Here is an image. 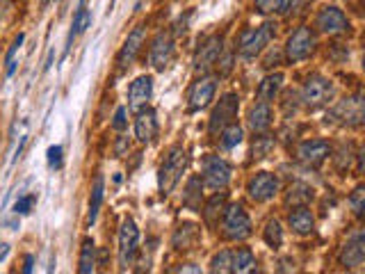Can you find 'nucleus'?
Here are the masks:
<instances>
[{
    "label": "nucleus",
    "mask_w": 365,
    "mask_h": 274,
    "mask_svg": "<svg viewBox=\"0 0 365 274\" xmlns=\"http://www.w3.org/2000/svg\"><path fill=\"white\" fill-rule=\"evenodd\" d=\"M187 151L182 146H174L169 148V153L165 156L163 165L158 169V188L160 194L167 197L169 192H174V188L178 186V181L182 176V171L187 169Z\"/></svg>",
    "instance_id": "1"
},
{
    "label": "nucleus",
    "mask_w": 365,
    "mask_h": 274,
    "mask_svg": "<svg viewBox=\"0 0 365 274\" xmlns=\"http://www.w3.org/2000/svg\"><path fill=\"white\" fill-rule=\"evenodd\" d=\"M224 222H222V233L231 243H242L251 235V220L245 213V208L240 203H233L224 208Z\"/></svg>",
    "instance_id": "2"
},
{
    "label": "nucleus",
    "mask_w": 365,
    "mask_h": 274,
    "mask_svg": "<svg viewBox=\"0 0 365 274\" xmlns=\"http://www.w3.org/2000/svg\"><path fill=\"white\" fill-rule=\"evenodd\" d=\"M331 96H334V85H331V80L315 73L306 80L304 91H302V103L306 110H319L331 101Z\"/></svg>",
    "instance_id": "3"
},
{
    "label": "nucleus",
    "mask_w": 365,
    "mask_h": 274,
    "mask_svg": "<svg viewBox=\"0 0 365 274\" xmlns=\"http://www.w3.org/2000/svg\"><path fill=\"white\" fill-rule=\"evenodd\" d=\"M277 26L274 23H262L258 28H251V30H245L240 34V44H237V51L242 57H256L265 46L272 41L274 37V30Z\"/></svg>",
    "instance_id": "4"
},
{
    "label": "nucleus",
    "mask_w": 365,
    "mask_h": 274,
    "mask_svg": "<svg viewBox=\"0 0 365 274\" xmlns=\"http://www.w3.org/2000/svg\"><path fill=\"white\" fill-rule=\"evenodd\" d=\"M137 245H140V228H137L133 217H125L119 231V265L121 270H128L135 260Z\"/></svg>",
    "instance_id": "5"
},
{
    "label": "nucleus",
    "mask_w": 365,
    "mask_h": 274,
    "mask_svg": "<svg viewBox=\"0 0 365 274\" xmlns=\"http://www.w3.org/2000/svg\"><path fill=\"white\" fill-rule=\"evenodd\" d=\"M231 181V165L220 156H208L203 160V186L208 190H224Z\"/></svg>",
    "instance_id": "6"
},
{
    "label": "nucleus",
    "mask_w": 365,
    "mask_h": 274,
    "mask_svg": "<svg viewBox=\"0 0 365 274\" xmlns=\"http://www.w3.org/2000/svg\"><path fill=\"white\" fill-rule=\"evenodd\" d=\"M327 121L342 123V126H361L363 123V98L347 96L327 114Z\"/></svg>",
    "instance_id": "7"
},
{
    "label": "nucleus",
    "mask_w": 365,
    "mask_h": 274,
    "mask_svg": "<svg viewBox=\"0 0 365 274\" xmlns=\"http://www.w3.org/2000/svg\"><path fill=\"white\" fill-rule=\"evenodd\" d=\"M313 46H315L313 30L308 26H302L288 37V44H285V55H288L290 62H302L313 53Z\"/></svg>",
    "instance_id": "8"
},
{
    "label": "nucleus",
    "mask_w": 365,
    "mask_h": 274,
    "mask_svg": "<svg viewBox=\"0 0 365 274\" xmlns=\"http://www.w3.org/2000/svg\"><path fill=\"white\" fill-rule=\"evenodd\" d=\"M247 192L256 203H265L274 199V194L279 192V178L269 174V171H258V174L247 183Z\"/></svg>",
    "instance_id": "9"
},
{
    "label": "nucleus",
    "mask_w": 365,
    "mask_h": 274,
    "mask_svg": "<svg viewBox=\"0 0 365 274\" xmlns=\"http://www.w3.org/2000/svg\"><path fill=\"white\" fill-rule=\"evenodd\" d=\"M237 108H240V98L235 94H224L220 98V106L210 114V133H220L228 123H233L237 119Z\"/></svg>",
    "instance_id": "10"
},
{
    "label": "nucleus",
    "mask_w": 365,
    "mask_h": 274,
    "mask_svg": "<svg viewBox=\"0 0 365 274\" xmlns=\"http://www.w3.org/2000/svg\"><path fill=\"white\" fill-rule=\"evenodd\" d=\"M329 153H331V146L327 140H306L297 148V160L306 167L317 169L329 158Z\"/></svg>",
    "instance_id": "11"
},
{
    "label": "nucleus",
    "mask_w": 365,
    "mask_h": 274,
    "mask_svg": "<svg viewBox=\"0 0 365 274\" xmlns=\"http://www.w3.org/2000/svg\"><path fill=\"white\" fill-rule=\"evenodd\" d=\"M315 28L324 34H340V32L349 30V21L345 14H342V9L324 7V9H319V14L315 19Z\"/></svg>",
    "instance_id": "12"
},
{
    "label": "nucleus",
    "mask_w": 365,
    "mask_h": 274,
    "mask_svg": "<svg viewBox=\"0 0 365 274\" xmlns=\"http://www.w3.org/2000/svg\"><path fill=\"white\" fill-rule=\"evenodd\" d=\"M222 51H224V39L220 34H212V37H208L199 46L197 55H194V68H197V71L210 68L217 60H220Z\"/></svg>",
    "instance_id": "13"
},
{
    "label": "nucleus",
    "mask_w": 365,
    "mask_h": 274,
    "mask_svg": "<svg viewBox=\"0 0 365 274\" xmlns=\"http://www.w3.org/2000/svg\"><path fill=\"white\" fill-rule=\"evenodd\" d=\"M171 60H174V39L169 32H160L151 44V66L155 71H165Z\"/></svg>",
    "instance_id": "14"
},
{
    "label": "nucleus",
    "mask_w": 365,
    "mask_h": 274,
    "mask_svg": "<svg viewBox=\"0 0 365 274\" xmlns=\"http://www.w3.org/2000/svg\"><path fill=\"white\" fill-rule=\"evenodd\" d=\"M153 96V78L151 76H140L130 83L128 89V108L133 112H140L148 106V101Z\"/></svg>",
    "instance_id": "15"
},
{
    "label": "nucleus",
    "mask_w": 365,
    "mask_h": 274,
    "mask_svg": "<svg viewBox=\"0 0 365 274\" xmlns=\"http://www.w3.org/2000/svg\"><path fill=\"white\" fill-rule=\"evenodd\" d=\"M217 91V80L215 78H201L192 85L190 89V112H199L203 108L210 106V101L215 98Z\"/></svg>",
    "instance_id": "16"
},
{
    "label": "nucleus",
    "mask_w": 365,
    "mask_h": 274,
    "mask_svg": "<svg viewBox=\"0 0 365 274\" xmlns=\"http://www.w3.org/2000/svg\"><path fill=\"white\" fill-rule=\"evenodd\" d=\"M363 260H365V238H363V233H356L345 247H342L340 265L347 270H356L363 265Z\"/></svg>",
    "instance_id": "17"
},
{
    "label": "nucleus",
    "mask_w": 365,
    "mask_h": 274,
    "mask_svg": "<svg viewBox=\"0 0 365 274\" xmlns=\"http://www.w3.org/2000/svg\"><path fill=\"white\" fill-rule=\"evenodd\" d=\"M158 135V117L151 108H142L137 112V119H135V137L140 140L142 144L153 142V137Z\"/></svg>",
    "instance_id": "18"
},
{
    "label": "nucleus",
    "mask_w": 365,
    "mask_h": 274,
    "mask_svg": "<svg viewBox=\"0 0 365 274\" xmlns=\"http://www.w3.org/2000/svg\"><path fill=\"white\" fill-rule=\"evenodd\" d=\"M142 44H144V28H142V26H137V28L128 34V39L123 41L121 51H119V55H117V64H119L121 68L130 66V64L135 62L137 53H140Z\"/></svg>",
    "instance_id": "19"
},
{
    "label": "nucleus",
    "mask_w": 365,
    "mask_h": 274,
    "mask_svg": "<svg viewBox=\"0 0 365 274\" xmlns=\"http://www.w3.org/2000/svg\"><path fill=\"white\" fill-rule=\"evenodd\" d=\"M201 243V228L192 222H182L176 226L174 238H171V245L174 249H194Z\"/></svg>",
    "instance_id": "20"
},
{
    "label": "nucleus",
    "mask_w": 365,
    "mask_h": 274,
    "mask_svg": "<svg viewBox=\"0 0 365 274\" xmlns=\"http://www.w3.org/2000/svg\"><path fill=\"white\" fill-rule=\"evenodd\" d=\"M288 224L297 235H308L315 228V217L306 206H294V210L288 215Z\"/></svg>",
    "instance_id": "21"
},
{
    "label": "nucleus",
    "mask_w": 365,
    "mask_h": 274,
    "mask_svg": "<svg viewBox=\"0 0 365 274\" xmlns=\"http://www.w3.org/2000/svg\"><path fill=\"white\" fill-rule=\"evenodd\" d=\"M247 123H249V128L254 131L256 135L269 131V126H272V108H269V103L258 101L256 106L249 110Z\"/></svg>",
    "instance_id": "22"
},
{
    "label": "nucleus",
    "mask_w": 365,
    "mask_h": 274,
    "mask_svg": "<svg viewBox=\"0 0 365 274\" xmlns=\"http://www.w3.org/2000/svg\"><path fill=\"white\" fill-rule=\"evenodd\" d=\"M283 87V73H269L262 78V83L258 85V101L272 103L279 96V91Z\"/></svg>",
    "instance_id": "23"
},
{
    "label": "nucleus",
    "mask_w": 365,
    "mask_h": 274,
    "mask_svg": "<svg viewBox=\"0 0 365 274\" xmlns=\"http://www.w3.org/2000/svg\"><path fill=\"white\" fill-rule=\"evenodd\" d=\"M256 256L254 251L249 247H240L233 251V258H231V272H237V274H245V272H251L256 270Z\"/></svg>",
    "instance_id": "24"
},
{
    "label": "nucleus",
    "mask_w": 365,
    "mask_h": 274,
    "mask_svg": "<svg viewBox=\"0 0 365 274\" xmlns=\"http://www.w3.org/2000/svg\"><path fill=\"white\" fill-rule=\"evenodd\" d=\"M299 0H256V9L260 14H290Z\"/></svg>",
    "instance_id": "25"
},
{
    "label": "nucleus",
    "mask_w": 365,
    "mask_h": 274,
    "mask_svg": "<svg viewBox=\"0 0 365 274\" xmlns=\"http://www.w3.org/2000/svg\"><path fill=\"white\" fill-rule=\"evenodd\" d=\"M91 23V16H89V9H87V3L85 0H80V5L76 9V16H73V26H71V34H68V46H71V41L78 37V34H83ZM66 46V51H68Z\"/></svg>",
    "instance_id": "26"
},
{
    "label": "nucleus",
    "mask_w": 365,
    "mask_h": 274,
    "mask_svg": "<svg viewBox=\"0 0 365 274\" xmlns=\"http://www.w3.org/2000/svg\"><path fill=\"white\" fill-rule=\"evenodd\" d=\"M313 199V188H308L306 183H292L285 194V203L288 206H306Z\"/></svg>",
    "instance_id": "27"
},
{
    "label": "nucleus",
    "mask_w": 365,
    "mask_h": 274,
    "mask_svg": "<svg viewBox=\"0 0 365 274\" xmlns=\"http://www.w3.org/2000/svg\"><path fill=\"white\" fill-rule=\"evenodd\" d=\"M103 192H106V181H103V176L98 174L94 178V188H91V199H89V217H87L89 224H94L98 217L101 203H103Z\"/></svg>",
    "instance_id": "28"
},
{
    "label": "nucleus",
    "mask_w": 365,
    "mask_h": 274,
    "mask_svg": "<svg viewBox=\"0 0 365 274\" xmlns=\"http://www.w3.org/2000/svg\"><path fill=\"white\" fill-rule=\"evenodd\" d=\"M94 265H96V247L91 243L89 238L83 240V249H80V265H78V272L80 274H89L94 272Z\"/></svg>",
    "instance_id": "29"
},
{
    "label": "nucleus",
    "mask_w": 365,
    "mask_h": 274,
    "mask_svg": "<svg viewBox=\"0 0 365 274\" xmlns=\"http://www.w3.org/2000/svg\"><path fill=\"white\" fill-rule=\"evenodd\" d=\"M201 178H190V183H187V190H185V197H182V203L187 206V208H192V210H197V213H201Z\"/></svg>",
    "instance_id": "30"
},
{
    "label": "nucleus",
    "mask_w": 365,
    "mask_h": 274,
    "mask_svg": "<svg viewBox=\"0 0 365 274\" xmlns=\"http://www.w3.org/2000/svg\"><path fill=\"white\" fill-rule=\"evenodd\" d=\"M222 215H224V194H215V197L205 203L203 217H205V222H208L210 226H217V222H220Z\"/></svg>",
    "instance_id": "31"
},
{
    "label": "nucleus",
    "mask_w": 365,
    "mask_h": 274,
    "mask_svg": "<svg viewBox=\"0 0 365 274\" xmlns=\"http://www.w3.org/2000/svg\"><path fill=\"white\" fill-rule=\"evenodd\" d=\"M242 137H245V131L233 121V123H228L226 128H222L220 144H222V148H235L240 142H242Z\"/></svg>",
    "instance_id": "32"
},
{
    "label": "nucleus",
    "mask_w": 365,
    "mask_h": 274,
    "mask_svg": "<svg viewBox=\"0 0 365 274\" xmlns=\"http://www.w3.org/2000/svg\"><path fill=\"white\" fill-rule=\"evenodd\" d=\"M262 240L272 247V249H279L283 243V228L277 220H269L265 224V231H262Z\"/></svg>",
    "instance_id": "33"
},
{
    "label": "nucleus",
    "mask_w": 365,
    "mask_h": 274,
    "mask_svg": "<svg viewBox=\"0 0 365 274\" xmlns=\"http://www.w3.org/2000/svg\"><path fill=\"white\" fill-rule=\"evenodd\" d=\"M272 148H274L272 137L265 135V133H258V137L254 140V146H251V156H254V160H262L265 156L272 153Z\"/></svg>",
    "instance_id": "34"
},
{
    "label": "nucleus",
    "mask_w": 365,
    "mask_h": 274,
    "mask_svg": "<svg viewBox=\"0 0 365 274\" xmlns=\"http://www.w3.org/2000/svg\"><path fill=\"white\" fill-rule=\"evenodd\" d=\"M231 258H233V251H220V254H215L212 260H210V272H231Z\"/></svg>",
    "instance_id": "35"
},
{
    "label": "nucleus",
    "mask_w": 365,
    "mask_h": 274,
    "mask_svg": "<svg viewBox=\"0 0 365 274\" xmlns=\"http://www.w3.org/2000/svg\"><path fill=\"white\" fill-rule=\"evenodd\" d=\"M349 206H351L354 215H356V217H363V210H365V188H363V186H359L356 190L351 192Z\"/></svg>",
    "instance_id": "36"
},
{
    "label": "nucleus",
    "mask_w": 365,
    "mask_h": 274,
    "mask_svg": "<svg viewBox=\"0 0 365 274\" xmlns=\"http://www.w3.org/2000/svg\"><path fill=\"white\" fill-rule=\"evenodd\" d=\"M23 34H19V37L11 41V46H9V51H7V55H5V64H7V76H11L14 73V68H16V62H14V57H16V51L21 49V44H23Z\"/></svg>",
    "instance_id": "37"
},
{
    "label": "nucleus",
    "mask_w": 365,
    "mask_h": 274,
    "mask_svg": "<svg viewBox=\"0 0 365 274\" xmlns=\"http://www.w3.org/2000/svg\"><path fill=\"white\" fill-rule=\"evenodd\" d=\"M34 203H37V194H26V197H19L16 203H14V213L16 215H28Z\"/></svg>",
    "instance_id": "38"
},
{
    "label": "nucleus",
    "mask_w": 365,
    "mask_h": 274,
    "mask_svg": "<svg viewBox=\"0 0 365 274\" xmlns=\"http://www.w3.org/2000/svg\"><path fill=\"white\" fill-rule=\"evenodd\" d=\"M48 167L51 169L62 167V146L60 144H55V146L48 148Z\"/></svg>",
    "instance_id": "39"
},
{
    "label": "nucleus",
    "mask_w": 365,
    "mask_h": 274,
    "mask_svg": "<svg viewBox=\"0 0 365 274\" xmlns=\"http://www.w3.org/2000/svg\"><path fill=\"white\" fill-rule=\"evenodd\" d=\"M125 126H128V121H125V108H119L117 112H114L112 128L114 131H125Z\"/></svg>",
    "instance_id": "40"
},
{
    "label": "nucleus",
    "mask_w": 365,
    "mask_h": 274,
    "mask_svg": "<svg viewBox=\"0 0 365 274\" xmlns=\"http://www.w3.org/2000/svg\"><path fill=\"white\" fill-rule=\"evenodd\" d=\"M125 151H128V137H119V140H117V148H114V153H117V156H123Z\"/></svg>",
    "instance_id": "41"
},
{
    "label": "nucleus",
    "mask_w": 365,
    "mask_h": 274,
    "mask_svg": "<svg viewBox=\"0 0 365 274\" xmlns=\"http://www.w3.org/2000/svg\"><path fill=\"white\" fill-rule=\"evenodd\" d=\"M174 272H192V274H199V272H201V268H199V265H192V263H187V265L174 268Z\"/></svg>",
    "instance_id": "42"
},
{
    "label": "nucleus",
    "mask_w": 365,
    "mask_h": 274,
    "mask_svg": "<svg viewBox=\"0 0 365 274\" xmlns=\"http://www.w3.org/2000/svg\"><path fill=\"white\" fill-rule=\"evenodd\" d=\"M9 254V245L7 243H0V263H3Z\"/></svg>",
    "instance_id": "43"
},
{
    "label": "nucleus",
    "mask_w": 365,
    "mask_h": 274,
    "mask_svg": "<svg viewBox=\"0 0 365 274\" xmlns=\"http://www.w3.org/2000/svg\"><path fill=\"white\" fill-rule=\"evenodd\" d=\"M32 263H34V258L26 256V265H23V272H32Z\"/></svg>",
    "instance_id": "44"
}]
</instances>
